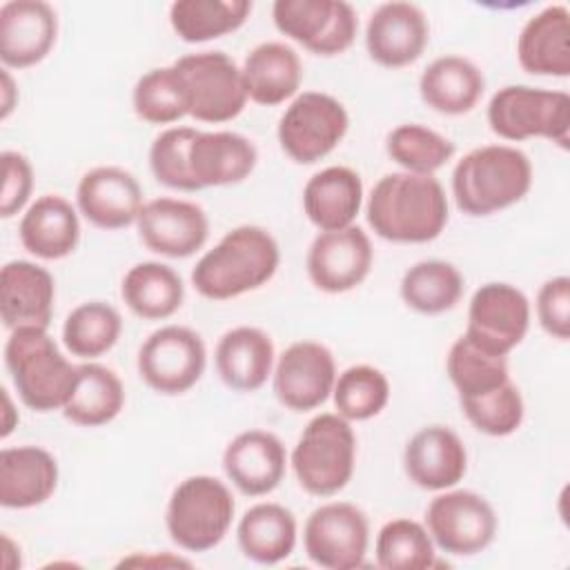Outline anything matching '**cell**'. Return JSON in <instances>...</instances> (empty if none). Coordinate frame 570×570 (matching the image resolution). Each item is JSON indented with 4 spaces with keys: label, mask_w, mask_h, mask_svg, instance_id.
<instances>
[{
    "label": "cell",
    "mask_w": 570,
    "mask_h": 570,
    "mask_svg": "<svg viewBox=\"0 0 570 570\" xmlns=\"http://www.w3.org/2000/svg\"><path fill=\"white\" fill-rule=\"evenodd\" d=\"M367 225L390 243H430L448 225V198L430 174L392 171L370 191Z\"/></svg>",
    "instance_id": "obj_1"
},
{
    "label": "cell",
    "mask_w": 570,
    "mask_h": 570,
    "mask_svg": "<svg viewBox=\"0 0 570 570\" xmlns=\"http://www.w3.org/2000/svg\"><path fill=\"white\" fill-rule=\"evenodd\" d=\"M278 263V243L265 227L238 225L198 258L191 285L203 298L229 301L263 287Z\"/></svg>",
    "instance_id": "obj_2"
},
{
    "label": "cell",
    "mask_w": 570,
    "mask_h": 570,
    "mask_svg": "<svg viewBox=\"0 0 570 570\" xmlns=\"http://www.w3.org/2000/svg\"><path fill=\"white\" fill-rule=\"evenodd\" d=\"M532 187L530 158L510 145L468 151L452 171V196L468 216H490L519 203Z\"/></svg>",
    "instance_id": "obj_3"
},
{
    "label": "cell",
    "mask_w": 570,
    "mask_h": 570,
    "mask_svg": "<svg viewBox=\"0 0 570 570\" xmlns=\"http://www.w3.org/2000/svg\"><path fill=\"white\" fill-rule=\"evenodd\" d=\"M4 365L20 401L36 412L62 410L78 379V365L60 352L45 327L11 330Z\"/></svg>",
    "instance_id": "obj_4"
},
{
    "label": "cell",
    "mask_w": 570,
    "mask_h": 570,
    "mask_svg": "<svg viewBox=\"0 0 570 570\" xmlns=\"http://www.w3.org/2000/svg\"><path fill=\"white\" fill-rule=\"evenodd\" d=\"M298 485L314 497L341 492L356 465V434L341 414L321 412L301 432L292 450Z\"/></svg>",
    "instance_id": "obj_5"
},
{
    "label": "cell",
    "mask_w": 570,
    "mask_h": 570,
    "mask_svg": "<svg viewBox=\"0 0 570 570\" xmlns=\"http://www.w3.org/2000/svg\"><path fill=\"white\" fill-rule=\"evenodd\" d=\"M234 512V494L220 479L194 474L174 488L165 512V525L178 548L187 552H207L225 539Z\"/></svg>",
    "instance_id": "obj_6"
},
{
    "label": "cell",
    "mask_w": 570,
    "mask_h": 570,
    "mask_svg": "<svg viewBox=\"0 0 570 570\" xmlns=\"http://www.w3.org/2000/svg\"><path fill=\"white\" fill-rule=\"evenodd\" d=\"M488 125L503 140L546 138L568 147L570 96L530 85H508L490 98Z\"/></svg>",
    "instance_id": "obj_7"
},
{
    "label": "cell",
    "mask_w": 570,
    "mask_h": 570,
    "mask_svg": "<svg viewBox=\"0 0 570 570\" xmlns=\"http://www.w3.org/2000/svg\"><path fill=\"white\" fill-rule=\"evenodd\" d=\"M347 127L350 116L341 100L323 91H303L285 107L276 136L294 163L312 165L336 149Z\"/></svg>",
    "instance_id": "obj_8"
},
{
    "label": "cell",
    "mask_w": 570,
    "mask_h": 570,
    "mask_svg": "<svg viewBox=\"0 0 570 570\" xmlns=\"http://www.w3.org/2000/svg\"><path fill=\"white\" fill-rule=\"evenodd\" d=\"M189 98V116L200 122H229L247 105L240 67L223 51H200L174 62Z\"/></svg>",
    "instance_id": "obj_9"
},
{
    "label": "cell",
    "mask_w": 570,
    "mask_h": 570,
    "mask_svg": "<svg viewBox=\"0 0 570 570\" xmlns=\"http://www.w3.org/2000/svg\"><path fill=\"white\" fill-rule=\"evenodd\" d=\"M138 374L158 394L189 392L203 376L207 350L198 332L185 325H165L151 332L138 350Z\"/></svg>",
    "instance_id": "obj_10"
},
{
    "label": "cell",
    "mask_w": 570,
    "mask_h": 570,
    "mask_svg": "<svg viewBox=\"0 0 570 570\" xmlns=\"http://www.w3.org/2000/svg\"><path fill=\"white\" fill-rule=\"evenodd\" d=\"M425 528L441 552L472 557L494 541L499 521L485 497L472 490H441L425 510Z\"/></svg>",
    "instance_id": "obj_11"
},
{
    "label": "cell",
    "mask_w": 570,
    "mask_h": 570,
    "mask_svg": "<svg viewBox=\"0 0 570 570\" xmlns=\"http://www.w3.org/2000/svg\"><path fill=\"white\" fill-rule=\"evenodd\" d=\"M276 29L316 56L347 51L358 31V16L345 0H276Z\"/></svg>",
    "instance_id": "obj_12"
},
{
    "label": "cell",
    "mask_w": 570,
    "mask_h": 570,
    "mask_svg": "<svg viewBox=\"0 0 570 570\" xmlns=\"http://www.w3.org/2000/svg\"><path fill=\"white\" fill-rule=\"evenodd\" d=\"M370 521L347 501H330L312 510L303 528V548L312 563L327 570H354L365 563Z\"/></svg>",
    "instance_id": "obj_13"
},
{
    "label": "cell",
    "mask_w": 570,
    "mask_h": 570,
    "mask_svg": "<svg viewBox=\"0 0 570 570\" xmlns=\"http://www.w3.org/2000/svg\"><path fill=\"white\" fill-rule=\"evenodd\" d=\"M528 327V296L517 285L492 281L472 294L463 336L490 354L508 356L525 338Z\"/></svg>",
    "instance_id": "obj_14"
},
{
    "label": "cell",
    "mask_w": 570,
    "mask_h": 570,
    "mask_svg": "<svg viewBox=\"0 0 570 570\" xmlns=\"http://www.w3.org/2000/svg\"><path fill=\"white\" fill-rule=\"evenodd\" d=\"M274 394L292 412L323 405L336 383V363L330 347L318 341H296L274 365Z\"/></svg>",
    "instance_id": "obj_15"
},
{
    "label": "cell",
    "mask_w": 570,
    "mask_h": 570,
    "mask_svg": "<svg viewBox=\"0 0 570 570\" xmlns=\"http://www.w3.org/2000/svg\"><path fill=\"white\" fill-rule=\"evenodd\" d=\"M374 261L370 236L350 225L336 232H321L307 249V276L321 292L343 294L358 287Z\"/></svg>",
    "instance_id": "obj_16"
},
{
    "label": "cell",
    "mask_w": 570,
    "mask_h": 570,
    "mask_svg": "<svg viewBox=\"0 0 570 570\" xmlns=\"http://www.w3.org/2000/svg\"><path fill=\"white\" fill-rule=\"evenodd\" d=\"M136 229L142 245L154 254L187 258L205 245L209 236V220L200 205L160 196L142 205Z\"/></svg>",
    "instance_id": "obj_17"
},
{
    "label": "cell",
    "mask_w": 570,
    "mask_h": 570,
    "mask_svg": "<svg viewBox=\"0 0 570 570\" xmlns=\"http://www.w3.org/2000/svg\"><path fill=\"white\" fill-rule=\"evenodd\" d=\"M430 40V24L421 7L412 2L379 4L365 27L370 58L387 69H401L421 58Z\"/></svg>",
    "instance_id": "obj_18"
},
{
    "label": "cell",
    "mask_w": 570,
    "mask_h": 570,
    "mask_svg": "<svg viewBox=\"0 0 570 570\" xmlns=\"http://www.w3.org/2000/svg\"><path fill=\"white\" fill-rule=\"evenodd\" d=\"M58 16L45 0H9L0 7V60L4 69L42 62L56 45Z\"/></svg>",
    "instance_id": "obj_19"
},
{
    "label": "cell",
    "mask_w": 570,
    "mask_h": 570,
    "mask_svg": "<svg viewBox=\"0 0 570 570\" xmlns=\"http://www.w3.org/2000/svg\"><path fill=\"white\" fill-rule=\"evenodd\" d=\"M78 212L100 229L136 225L142 209V189L136 176L116 165L89 169L76 187Z\"/></svg>",
    "instance_id": "obj_20"
},
{
    "label": "cell",
    "mask_w": 570,
    "mask_h": 570,
    "mask_svg": "<svg viewBox=\"0 0 570 570\" xmlns=\"http://www.w3.org/2000/svg\"><path fill=\"white\" fill-rule=\"evenodd\" d=\"M285 445L267 430H245L236 434L223 452L225 476L245 497L274 492L285 476Z\"/></svg>",
    "instance_id": "obj_21"
},
{
    "label": "cell",
    "mask_w": 570,
    "mask_h": 570,
    "mask_svg": "<svg viewBox=\"0 0 570 570\" xmlns=\"http://www.w3.org/2000/svg\"><path fill=\"white\" fill-rule=\"evenodd\" d=\"M403 468L414 485L441 492L454 488L465 476L468 452L454 430L428 425L407 441Z\"/></svg>",
    "instance_id": "obj_22"
},
{
    "label": "cell",
    "mask_w": 570,
    "mask_h": 570,
    "mask_svg": "<svg viewBox=\"0 0 570 570\" xmlns=\"http://www.w3.org/2000/svg\"><path fill=\"white\" fill-rule=\"evenodd\" d=\"M53 276L31 261H9L0 272V316L7 330L49 327L53 314Z\"/></svg>",
    "instance_id": "obj_23"
},
{
    "label": "cell",
    "mask_w": 570,
    "mask_h": 570,
    "mask_svg": "<svg viewBox=\"0 0 570 570\" xmlns=\"http://www.w3.org/2000/svg\"><path fill=\"white\" fill-rule=\"evenodd\" d=\"M517 58L532 76H570V11L550 4L528 18L517 38Z\"/></svg>",
    "instance_id": "obj_24"
},
{
    "label": "cell",
    "mask_w": 570,
    "mask_h": 570,
    "mask_svg": "<svg viewBox=\"0 0 570 570\" xmlns=\"http://www.w3.org/2000/svg\"><path fill=\"white\" fill-rule=\"evenodd\" d=\"M256 160V145L236 131H198L189 145V171L198 189L243 183Z\"/></svg>",
    "instance_id": "obj_25"
},
{
    "label": "cell",
    "mask_w": 570,
    "mask_h": 570,
    "mask_svg": "<svg viewBox=\"0 0 570 570\" xmlns=\"http://www.w3.org/2000/svg\"><path fill=\"white\" fill-rule=\"evenodd\" d=\"M274 343L267 332L238 325L218 338L214 363L229 390L256 392L274 374Z\"/></svg>",
    "instance_id": "obj_26"
},
{
    "label": "cell",
    "mask_w": 570,
    "mask_h": 570,
    "mask_svg": "<svg viewBox=\"0 0 570 570\" xmlns=\"http://www.w3.org/2000/svg\"><path fill=\"white\" fill-rule=\"evenodd\" d=\"M58 485V463L38 445L4 448L0 452V505L27 510L42 505Z\"/></svg>",
    "instance_id": "obj_27"
},
{
    "label": "cell",
    "mask_w": 570,
    "mask_h": 570,
    "mask_svg": "<svg viewBox=\"0 0 570 570\" xmlns=\"http://www.w3.org/2000/svg\"><path fill=\"white\" fill-rule=\"evenodd\" d=\"M22 247L42 261H60L76 252L80 240V220L76 207L58 196L36 198L20 218Z\"/></svg>",
    "instance_id": "obj_28"
},
{
    "label": "cell",
    "mask_w": 570,
    "mask_h": 570,
    "mask_svg": "<svg viewBox=\"0 0 570 570\" xmlns=\"http://www.w3.org/2000/svg\"><path fill=\"white\" fill-rule=\"evenodd\" d=\"M363 205V180L345 165L316 171L303 187V212L321 232H336L354 225Z\"/></svg>",
    "instance_id": "obj_29"
},
{
    "label": "cell",
    "mask_w": 570,
    "mask_h": 570,
    "mask_svg": "<svg viewBox=\"0 0 570 570\" xmlns=\"http://www.w3.org/2000/svg\"><path fill=\"white\" fill-rule=\"evenodd\" d=\"M240 71L247 98L265 107L294 98L303 82V62L298 53L278 40L256 45L247 53Z\"/></svg>",
    "instance_id": "obj_30"
},
{
    "label": "cell",
    "mask_w": 570,
    "mask_h": 570,
    "mask_svg": "<svg viewBox=\"0 0 570 570\" xmlns=\"http://www.w3.org/2000/svg\"><path fill=\"white\" fill-rule=\"evenodd\" d=\"M483 71L463 56L434 58L419 78L421 100L445 116H459L474 109L483 96Z\"/></svg>",
    "instance_id": "obj_31"
},
{
    "label": "cell",
    "mask_w": 570,
    "mask_h": 570,
    "mask_svg": "<svg viewBox=\"0 0 570 570\" xmlns=\"http://www.w3.org/2000/svg\"><path fill=\"white\" fill-rule=\"evenodd\" d=\"M296 517L281 503L252 505L236 525V541L240 552L261 563L274 566L287 559L296 546Z\"/></svg>",
    "instance_id": "obj_32"
},
{
    "label": "cell",
    "mask_w": 570,
    "mask_h": 570,
    "mask_svg": "<svg viewBox=\"0 0 570 570\" xmlns=\"http://www.w3.org/2000/svg\"><path fill=\"white\" fill-rule=\"evenodd\" d=\"M120 296L138 318L163 321L180 309L185 285L174 267L158 261H142L122 276Z\"/></svg>",
    "instance_id": "obj_33"
},
{
    "label": "cell",
    "mask_w": 570,
    "mask_h": 570,
    "mask_svg": "<svg viewBox=\"0 0 570 570\" xmlns=\"http://www.w3.org/2000/svg\"><path fill=\"white\" fill-rule=\"evenodd\" d=\"M122 405L125 387L118 374L100 363H82L62 414L76 425L98 428L114 421Z\"/></svg>",
    "instance_id": "obj_34"
},
{
    "label": "cell",
    "mask_w": 570,
    "mask_h": 570,
    "mask_svg": "<svg viewBox=\"0 0 570 570\" xmlns=\"http://www.w3.org/2000/svg\"><path fill=\"white\" fill-rule=\"evenodd\" d=\"M252 13L249 0H176L169 24L183 42H207L234 33Z\"/></svg>",
    "instance_id": "obj_35"
},
{
    "label": "cell",
    "mask_w": 570,
    "mask_h": 570,
    "mask_svg": "<svg viewBox=\"0 0 570 570\" xmlns=\"http://www.w3.org/2000/svg\"><path fill=\"white\" fill-rule=\"evenodd\" d=\"M465 281L461 272L439 258L414 263L401 278L403 303L419 314H443L450 312L463 296Z\"/></svg>",
    "instance_id": "obj_36"
},
{
    "label": "cell",
    "mask_w": 570,
    "mask_h": 570,
    "mask_svg": "<svg viewBox=\"0 0 570 570\" xmlns=\"http://www.w3.org/2000/svg\"><path fill=\"white\" fill-rule=\"evenodd\" d=\"M122 318L105 301H87L73 307L62 325V343L69 354L91 361L107 354L120 338Z\"/></svg>",
    "instance_id": "obj_37"
},
{
    "label": "cell",
    "mask_w": 570,
    "mask_h": 570,
    "mask_svg": "<svg viewBox=\"0 0 570 570\" xmlns=\"http://www.w3.org/2000/svg\"><path fill=\"white\" fill-rule=\"evenodd\" d=\"M131 105L136 116L149 125H171L189 116L187 87L174 65L142 73L134 85Z\"/></svg>",
    "instance_id": "obj_38"
},
{
    "label": "cell",
    "mask_w": 570,
    "mask_h": 570,
    "mask_svg": "<svg viewBox=\"0 0 570 570\" xmlns=\"http://www.w3.org/2000/svg\"><path fill=\"white\" fill-rule=\"evenodd\" d=\"M448 376L459 392V399L492 392L510 381L508 356L490 354L476 347L465 336H459L445 358Z\"/></svg>",
    "instance_id": "obj_39"
},
{
    "label": "cell",
    "mask_w": 570,
    "mask_h": 570,
    "mask_svg": "<svg viewBox=\"0 0 570 570\" xmlns=\"http://www.w3.org/2000/svg\"><path fill=\"white\" fill-rule=\"evenodd\" d=\"M374 554L383 570H425L436 563L428 528L405 517L392 519L379 530Z\"/></svg>",
    "instance_id": "obj_40"
},
{
    "label": "cell",
    "mask_w": 570,
    "mask_h": 570,
    "mask_svg": "<svg viewBox=\"0 0 570 570\" xmlns=\"http://www.w3.org/2000/svg\"><path fill=\"white\" fill-rule=\"evenodd\" d=\"M387 156L410 174H434L454 156V142L443 134L419 125L405 122L387 134Z\"/></svg>",
    "instance_id": "obj_41"
},
{
    "label": "cell",
    "mask_w": 570,
    "mask_h": 570,
    "mask_svg": "<svg viewBox=\"0 0 570 570\" xmlns=\"http://www.w3.org/2000/svg\"><path fill=\"white\" fill-rule=\"evenodd\" d=\"M334 407L345 421H367L383 412L390 401V381L374 365H350L336 376Z\"/></svg>",
    "instance_id": "obj_42"
},
{
    "label": "cell",
    "mask_w": 570,
    "mask_h": 570,
    "mask_svg": "<svg viewBox=\"0 0 570 570\" xmlns=\"http://www.w3.org/2000/svg\"><path fill=\"white\" fill-rule=\"evenodd\" d=\"M465 419L474 425V430L488 436H508L517 432L523 423V399L519 387L508 381L501 387L479 394L459 399Z\"/></svg>",
    "instance_id": "obj_43"
},
{
    "label": "cell",
    "mask_w": 570,
    "mask_h": 570,
    "mask_svg": "<svg viewBox=\"0 0 570 570\" xmlns=\"http://www.w3.org/2000/svg\"><path fill=\"white\" fill-rule=\"evenodd\" d=\"M194 127H169L160 131L149 147V169L154 178L178 191H198L189 171V145L196 138Z\"/></svg>",
    "instance_id": "obj_44"
},
{
    "label": "cell",
    "mask_w": 570,
    "mask_h": 570,
    "mask_svg": "<svg viewBox=\"0 0 570 570\" xmlns=\"http://www.w3.org/2000/svg\"><path fill=\"white\" fill-rule=\"evenodd\" d=\"M537 318L546 334L559 341L570 336V278L554 276L539 287Z\"/></svg>",
    "instance_id": "obj_45"
},
{
    "label": "cell",
    "mask_w": 570,
    "mask_h": 570,
    "mask_svg": "<svg viewBox=\"0 0 570 570\" xmlns=\"http://www.w3.org/2000/svg\"><path fill=\"white\" fill-rule=\"evenodd\" d=\"M2 194H0V216H16L29 200L33 189V167L20 151H2Z\"/></svg>",
    "instance_id": "obj_46"
},
{
    "label": "cell",
    "mask_w": 570,
    "mask_h": 570,
    "mask_svg": "<svg viewBox=\"0 0 570 570\" xmlns=\"http://www.w3.org/2000/svg\"><path fill=\"white\" fill-rule=\"evenodd\" d=\"M118 566H154V568H189L191 563L183 557H174L169 552L160 554H134L122 559Z\"/></svg>",
    "instance_id": "obj_47"
},
{
    "label": "cell",
    "mask_w": 570,
    "mask_h": 570,
    "mask_svg": "<svg viewBox=\"0 0 570 570\" xmlns=\"http://www.w3.org/2000/svg\"><path fill=\"white\" fill-rule=\"evenodd\" d=\"M16 96H18V91H16L13 78L9 76V69H2V120L16 107Z\"/></svg>",
    "instance_id": "obj_48"
},
{
    "label": "cell",
    "mask_w": 570,
    "mask_h": 570,
    "mask_svg": "<svg viewBox=\"0 0 570 570\" xmlns=\"http://www.w3.org/2000/svg\"><path fill=\"white\" fill-rule=\"evenodd\" d=\"M2 399H4V421H2V436H9V432L13 430V421H9V416H13V405H11V399H9L7 390H2Z\"/></svg>",
    "instance_id": "obj_49"
}]
</instances>
